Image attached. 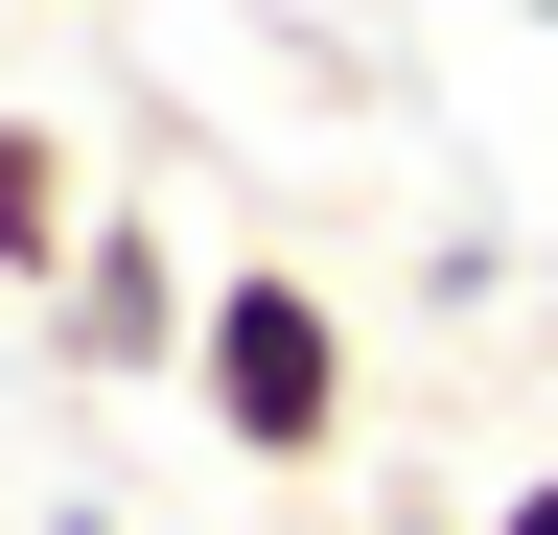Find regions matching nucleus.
<instances>
[{"label":"nucleus","mask_w":558,"mask_h":535,"mask_svg":"<svg viewBox=\"0 0 558 535\" xmlns=\"http://www.w3.org/2000/svg\"><path fill=\"white\" fill-rule=\"evenodd\" d=\"M512 24H558V0H512Z\"/></svg>","instance_id":"0eeeda50"},{"label":"nucleus","mask_w":558,"mask_h":535,"mask_svg":"<svg viewBox=\"0 0 558 535\" xmlns=\"http://www.w3.org/2000/svg\"><path fill=\"white\" fill-rule=\"evenodd\" d=\"M186 326H209V303H186V256L140 233V210H94V256L47 280V350H70V373H186Z\"/></svg>","instance_id":"f03ea898"},{"label":"nucleus","mask_w":558,"mask_h":535,"mask_svg":"<svg viewBox=\"0 0 558 535\" xmlns=\"http://www.w3.org/2000/svg\"><path fill=\"white\" fill-rule=\"evenodd\" d=\"M47 535H117V512H47Z\"/></svg>","instance_id":"423d86ee"},{"label":"nucleus","mask_w":558,"mask_h":535,"mask_svg":"<svg viewBox=\"0 0 558 535\" xmlns=\"http://www.w3.org/2000/svg\"><path fill=\"white\" fill-rule=\"evenodd\" d=\"M70 256H94V186H70V141H47V117H0V280H70Z\"/></svg>","instance_id":"7ed1b4c3"},{"label":"nucleus","mask_w":558,"mask_h":535,"mask_svg":"<svg viewBox=\"0 0 558 535\" xmlns=\"http://www.w3.org/2000/svg\"><path fill=\"white\" fill-rule=\"evenodd\" d=\"M373 535H488V512H418V489H396V512H373Z\"/></svg>","instance_id":"39448f33"},{"label":"nucleus","mask_w":558,"mask_h":535,"mask_svg":"<svg viewBox=\"0 0 558 535\" xmlns=\"http://www.w3.org/2000/svg\"><path fill=\"white\" fill-rule=\"evenodd\" d=\"M349 303L303 280V256H233V280H209V326H186V420L233 442V465H326L349 442Z\"/></svg>","instance_id":"f257e3e1"},{"label":"nucleus","mask_w":558,"mask_h":535,"mask_svg":"<svg viewBox=\"0 0 558 535\" xmlns=\"http://www.w3.org/2000/svg\"><path fill=\"white\" fill-rule=\"evenodd\" d=\"M488 535H558V465H535V489H488Z\"/></svg>","instance_id":"20e7f679"}]
</instances>
